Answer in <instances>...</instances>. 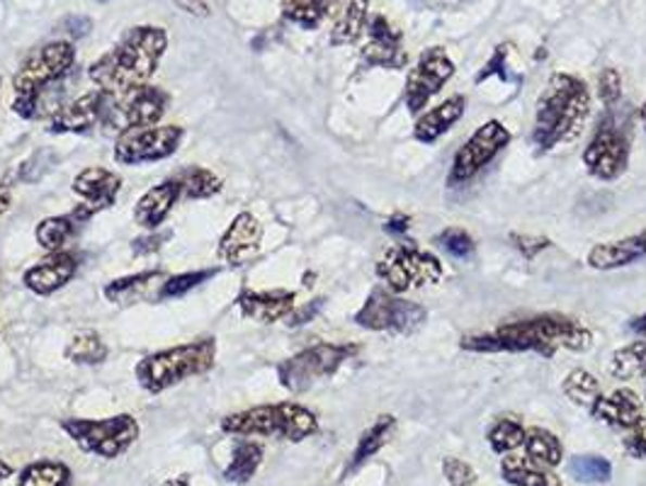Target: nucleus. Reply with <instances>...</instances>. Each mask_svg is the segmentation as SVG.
I'll return each instance as SVG.
<instances>
[{"instance_id":"39","label":"nucleus","mask_w":646,"mask_h":486,"mask_svg":"<svg viewBox=\"0 0 646 486\" xmlns=\"http://www.w3.org/2000/svg\"><path fill=\"white\" fill-rule=\"evenodd\" d=\"M489 445L501 455L518 450L520 445H525V429H522V423L516 419H501L491 425Z\"/></svg>"},{"instance_id":"57","label":"nucleus","mask_w":646,"mask_h":486,"mask_svg":"<svg viewBox=\"0 0 646 486\" xmlns=\"http://www.w3.org/2000/svg\"><path fill=\"white\" fill-rule=\"evenodd\" d=\"M639 115H642V122H644V129H646V103L642 105V110H639Z\"/></svg>"},{"instance_id":"24","label":"nucleus","mask_w":646,"mask_h":486,"mask_svg":"<svg viewBox=\"0 0 646 486\" xmlns=\"http://www.w3.org/2000/svg\"><path fill=\"white\" fill-rule=\"evenodd\" d=\"M642 258H646V231L628 239L598 243L588 251V266L593 270H618Z\"/></svg>"},{"instance_id":"20","label":"nucleus","mask_w":646,"mask_h":486,"mask_svg":"<svg viewBox=\"0 0 646 486\" xmlns=\"http://www.w3.org/2000/svg\"><path fill=\"white\" fill-rule=\"evenodd\" d=\"M71 188H74L76 195L84 200V205L92 212V215H96V212H102L115 205L122 190V178L115 174V170L90 166L80 170Z\"/></svg>"},{"instance_id":"36","label":"nucleus","mask_w":646,"mask_h":486,"mask_svg":"<svg viewBox=\"0 0 646 486\" xmlns=\"http://www.w3.org/2000/svg\"><path fill=\"white\" fill-rule=\"evenodd\" d=\"M107 346L96 331H78L66 346V358L76 364H100L107 360Z\"/></svg>"},{"instance_id":"30","label":"nucleus","mask_w":646,"mask_h":486,"mask_svg":"<svg viewBox=\"0 0 646 486\" xmlns=\"http://www.w3.org/2000/svg\"><path fill=\"white\" fill-rule=\"evenodd\" d=\"M394 429H396V419L394 417H389V413L379 417L375 421V425H369V429L363 433V438H360V443H357V448L353 452L351 464H347V470H357L363 462H367L369 458H375V455L389 443V438H392Z\"/></svg>"},{"instance_id":"22","label":"nucleus","mask_w":646,"mask_h":486,"mask_svg":"<svg viewBox=\"0 0 646 486\" xmlns=\"http://www.w3.org/2000/svg\"><path fill=\"white\" fill-rule=\"evenodd\" d=\"M588 411L612 429H634L644 419V401L632 389H615L610 397L600 394Z\"/></svg>"},{"instance_id":"38","label":"nucleus","mask_w":646,"mask_h":486,"mask_svg":"<svg viewBox=\"0 0 646 486\" xmlns=\"http://www.w3.org/2000/svg\"><path fill=\"white\" fill-rule=\"evenodd\" d=\"M561 392L579 407L591 409L600 397V382L588 370H571L561 382Z\"/></svg>"},{"instance_id":"4","label":"nucleus","mask_w":646,"mask_h":486,"mask_svg":"<svg viewBox=\"0 0 646 486\" xmlns=\"http://www.w3.org/2000/svg\"><path fill=\"white\" fill-rule=\"evenodd\" d=\"M76 49L71 42H51L25 59L13 78V113L23 119L54 115V90L74 71Z\"/></svg>"},{"instance_id":"43","label":"nucleus","mask_w":646,"mask_h":486,"mask_svg":"<svg viewBox=\"0 0 646 486\" xmlns=\"http://www.w3.org/2000/svg\"><path fill=\"white\" fill-rule=\"evenodd\" d=\"M598 98L605 105V110H610L620 103L622 98V80L620 74L615 68H603L598 76Z\"/></svg>"},{"instance_id":"42","label":"nucleus","mask_w":646,"mask_h":486,"mask_svg":"<svg viewBox=\"0 0 646 486\" xmlns=\"http://www.w3.org/2000/svg\"><path fill=\"white\" fill-rule=\"evenodd\" d=\"M438 246L447 251L449 256L455 258H467L471 256V251H474V241L467 234V231L461 229H445L443 234L438 236Z\"/></svg>"},{"instance_id":"46","label":"nucleus","mask_w":646,"mask_h":486,"mask_svg":"<svg viewBox=\"0 0 646 486\" xmlns=\"http://www.w3.org/2000/svg\"><path fill=\"white\" fill-rule=\"evenodd\" d=\"M506 59H508V44H501L496 52H494V56L489 59V64L479 71V76H477V84H484L486 78H491V76H498L501 80H510V74L506 71Z\"/></svg>"},{"instance_id":"52","label":"nucleus","mask_w":646,"mask_h":486,"mask_svg":"<svg viewBox=\"0 0 646 486\" xmlns=\"http://www.w3.org/2000/svg\"><path fill=\"white\" fill-rule=\"evenodd\" d=\"M173 3H176L182 10V13L194 15V17H207L210 15V8H207V3H204V0H173Z\"/></svg>"},{"instance_id":"47","label":"nucleus","mask_w":646,"mask_h":486,"mask_svg":"<svg viewBox=\"0 0 646 486\" xmlns=\"http://www.w3.org/2000/svg\"><path fill=\"white\" fill-rule=\"evenodd\" d=\"M512 246H516L525 258H535L540 251L552 246V241L545 236H525V234H510Z\"/></svg>"},{"instance_id":"12","label":"nucleus","mask_w":646,"mask_h":486,"mask_svg":"<svg viewBox=\"0 0 646 486\" xmlns=\"http://www.w3.org/2000/svg\"><path fill=\"white\" fill-rule=\"evenodd\" d=\"M185 129L178 125H156L122 131L115 141V161L122 166L156 164L176 154L182 144Z\"/></svg>"},{"instance_id":"41","label":"nucleus","mask_w":646,"mask_h":486,"mask_svg":"<svg viewBox=\"0 0 646 486\" xmlns=\"http://www.w3.org/2000/svg\"><path fill=\"white\" fill-rule=\"evenodd\" d=\"M569 470L579 482H588V484L608 482L612 474L610 462L598 458V455H579V458L571 460Z\"/></svg>"},{"instance_id":"37","label":"nucleus","mask_w":646,"mask_h":486,"mask_svg":"<svg viewBox=\"0 0 646 486\" xmlns=\"http://www.w3.org/2000/svg\"><path fill=\"white\" fill-rule=\"evenodd\" d=\"M331 5L333 0H282V15L304 29H316Z\"/></svg>"},{"instance_id":"23","label":"nucleus","mask_w":646,"mask_h":486,"mask_svg":"<svg viewBox=\"0 0 646 486\" xmlns=\"http://www.w3.org/2000/svg\"><path fill=\"white\" fill-rule=\"evenodd\" d=\"M178 200H182L178 180L176 178L163 180L161 186L147 190L139 197L137 207H135V221L143 229L156 231L163 225V221H166V217L170 215V209L176 207Z\"/></svg>"},{"instance_id":"25","label":"nucleus","mask_w":646,"mask_h":486,"mask_svg":"<svg viewBox=\"0 0 646 486\" xmlns=\"http://www.w3.org/2000/svg\"><path fill=\"white\" fill-rule=\"evenodd\" d=\"M467 100L465 95H453L447 98L445 103H440L438 107L428 110V113L416 122L414 127V139L420 141V144H433L443 135H447L457 122L465 115Z\"/></svg>"},{"instance_id":"33","label":"nucleus","mask_w":646,"mask_h":486,"mask_svg":"<svg viewBox=\"0 0 646 486\" xmlns=\"http://www.w3.org/2000/svg\"><path fill=\"white\" fill-rule=\"evenodd\" d=\"M71 482H74V474H71L64 462L42 460L27 464L20 472L17 486H71Z\"/></svg>"},{"instance_id":"11","label":"nucleus","mask_w":646,"mask_h":486,"mask_svg":"<svg viewBox=\"0 0 646 486\" xmlns=\"http://www.w3.org/2000/svg\"><path fill=\"white\" fill-rule=\"evenodd\" d=\"M510 131L508 127L501 125L498 119H489L481 125L474 135H471L465 144L453 158V166H449L447 174V186L459 188L465 182L474 180L481 170H484L491 161H494L501 151L510 144Z\"/></svg>"},{"instance_id":"56","label":"nucleus","mask_w":646,"mask_h":486,"mask_svg":"<svg viewBox=\"0 0 646 486\" xmlns=\"http://www.w3.org/2000/svg\"><path fill=\"white\" fill-rule=\"evenodd\" d=\"M8 477H13V468L8 462L0 460V482H5Z\"/></svg>"},{"instance_id":"6","label":"nucleus","mask_w":646,"mask_h":486,"mask_svg":"<svg viewBox=\"0 0 646 486\" xmlns=\"http://www.w3.org/2000/svg\"><path fill=\"white\" fill-rule=\"evenodd\" d=\"M221 431L227 435H241V438L261 435V438L302 443L319 431V419L302 404L280 401L231 413V417L221 419Z\"/></svg>"},{"instance_id":"44","label":"nucleus","mask_w":646,"mask_h":486,"mask_svg":"<svg viewBox=\"0 0 646 486\" xmlns=\"http://www.w3.org/2000/svg\"><path fill=\"white\" fill-rule=\"evenodd\" d=\"M51 164H54V154L51 151H37V154L29 156L23 166H20V174H17V180L20 182H35L42 178L47 170L51 168Z\"/></svg>"},{"instance_id":"8","label":"nucleus","mask_w":646,"mask_h":486,"mask_svg":"<svg viewBox=\"0 0 646 486\" xmlns=\"http://www.w3.org/2000/svg\"><path fill=\"white\" fill-rule=\"evenodd\" d=\"M355 353L357 346H353V343H316V346L277 364V378H280L284 389L302 394L319 380L333 378L338 368L345 360H351Z\"/></svg>"},{"instance_id":"49","label":"nucleus","mask_w":646,"mask_h":486,"mask_svg":"<svg viewBox=\"0 0 646 486\" xmlns=\"http://www.w3.org/2000/svg\"><path fill=\"white\" fill-rule=\"evenodd\" d=\"M170 236H173L170 231H161V234H159V231H153V234L141 236V239H137L135 243H131V251H135L137 256H149V253H156Z\"/></svg>"},{"instance_id":"9","label":"nucleus","mask_w":646,"mask_h":486,"mask_svg":"<svg viewBox=\"0 0 646 486\" xmlns=\"http://www.w3.org/2000/svg\"><path fill=\"white\" fill-rule=\"evenodd\" d=\"M377 276L387 282L389 290L402 295L411 287L435 285L443 278V263L416 243H396L379 258Z\"/></svg>"},{"instance_id":"29","label":"nucleus","mask_w":646,"mask_h":486,"mask_svg":"<svg viewBox=\"0 0 646 486\" xmlns=\"http://www.w3.org/2000/svg\"><path fill=\"white\" fill-rule=\"evenodd\" d=\"M263 462V448L253 440H239L233 448L231 462L224 470V479L231 484H245L253 479V474L258 472Z\"/></svg>"},{"instance_id":"3","label":"nucleus","mask_w":646,"mask_h":486,"mask_svg":"<svg viewBox=\"0 0 646 486\" xmlns=\"http://www.w3.org/2000/svg\"><path fill=\"white\" fill-rule=\"evenodd\" d=\"M591 115V93L588 86L579 76L571 74H554L535 110V127H532V144L542 154L557 149L559 144L577 139L586 119Z\"/></svg>"},{"instance_id":"50","label":"nucleus","mask_w":646,"mask_h":486,"mask_svg":"<svg viewBox=\"0 0 646 486\" xmlns=\"http://www.w3.org/2000/svg\"><path fill=\"white\" fill-rule=\"evenodd\" d=\"M59 27H61V33L80 39V37H86L90 33L92 23H90V17H86V15H68V17H64V23H61Z\"/></svg>"},{"instance_id":"58","label":"nucleus","mask_w":646,"mask_h":486,"mask_svg":"<svg viewBox=\"0 0 646 486\" xmlns=\"http://www.w3.org/2000/svg\"><path fill=\"white\" fill-rule=\"evenodd\" d=\"M0 86H3V80H0Z\"/></svg>"},{"instance_id":"27","label":"nucleus","mask_w":646,"mask_h":486,"mask_svg":"<svg viewBox=\"0 0 646 486\" xmlns=\"http://www.w3.org/2000/svg\"><path fill=\"white\" fill-rule=\"evenodd\" d=\"M163 272L161 270H147V272H137V276H127V278H117L105 285V297L107 302L117 304V307H131V304L147 299L153 287L163 285Z\"/></svg>"},{"instance_id":"19","label":"nucleus","mask_w":646,"mask_h":486,"mask_svg":"<svg viewBox=\"0 0 646 486\" xmlns=\"http://www.w3.org/2000/svg\"><path fill=\"white\" fill-rule=\"evenodd\" d=\"M76 272H78V258L74 253L59 251L29 268L25 272L23 282L29 292H35L39 297H47V295H54L56 290L66 287L68 282L74 280Z\"/></svg>"},{"instance_id":"15","label":"nucleus","mask_w":646,"mask_h":486,"mask_svg":"<svg viewBox=\"0 0 646 486\" xmlns=\"http://www.w3.org/2000/svg\"><path fill=\"white\" fill-rule=\"evenodd\" d=\"M455 76V61L443 47H430L418 56L416 66L406 78V107L416 115L428 107L430 98L438 95L449 78Z\"/></svg>"},{"instance_id":"48","label":"nucleus","mask_w":646,"mask_h":486,"mask_svg":"<svg viewBox=\"0 0 646 486\" xmlns=\"http://www.w3.org/2000/svg\"><path fill=\"white\" fill-rule=\"evenodd\" d=\"M624 450L637 460L646 458V419H642L637 425H634L630 438H624Z\"/></svg>"},{"instance_id":"18","label":"nucleus","mask_w":646,"mask_h":486,"mask_svg":"<svg viewBox=\"0 0 646 486\" xmlns=\"http://www.w3.org/2000/svg\"><path fill=\"white\" fill-rule=\"evenodd\" d=\"M261 241H263V225L251 215V212H241V215L233 217L229 229L224 231L217 253L224 263L239 268V266H245V263L261 251Z\"/></svg>"},{"instance_id":"21","label":"nucleus","mask_w":646,"mask_h":486,"mask_svg":"<svg viewBox=\"0 0 646 486\" xmlns=\"http://www.w3.org/2000/svg\"><path fill=\"white\" fill-rule=\"evenodd\" d=\"M296 295L290 290H243L239 297H236V307L241 309L245 319L258 321V323H275L290 317L294 311Z\"/></svg>"},{"instance_id":"17","label":"nucleus","mask_w":646,"mask_h":486,"mask_svg":"<svg viewBox=\"0 0 646 486\" xmlns=\"http://www.w3.org/2000/svg\"><path fill=\"white\" fill-rule=\"evenodd\" d=\"M363 59L367 66L379 68H402L406 66V52L402 33L384 15H375L367 25V42L363 47Z\"/></svg>"},{"instance_id":"34","label":"nucleus","mask_w":646,"mask_h":486,"mask_svg":"<svg viewBox=\"0 0 646 486\" xmlns=\"http://www.w3.org/2000/svg\"><path fill=\"white\" fill-rule=\"evenodd\" d=\"M610 374L615 380H637L646 378V341L630 343L612 353Z\"/></svg>"},{"instance_id":"5","label":"nucleus","mask_w":646,"mask_h":486,"mask_svg":"<svg viewBox=\"0 0 646 486\" xmlns=\"http://www.w3.org/2000/svg\"><path fill=\"white\" fill-rule=\"evenodd\" d=\"M214 358H217V341L200 338L151 353V356L139 360L135 374L141 389H147L149 394H161L185 380L207 374L214 368Z\"/></svg>"},{"instance_id":"35","label":"nucleus","mask_w":646,"mask_h":486,"mask_svg":"<svg viewBox=\"0 0 646 486\" xmlns=\"http://www.w3.org/2000/svg\"><path fill=\"white\" fill-rule=\"evenodd\" d=\"M525 448H528V458L542 464V468H557L563 455L557 435L545 429L525 431Z\"/></svg>"},{"instance_id":"31","label":"nucleus","mask_w":646,"mask_h":486,"mask_svg":"<svg viewBox=\"0 0 646 486\" xmlns=\"http://www.w3.org/2000/svg\"><path fill=\"white\" fill-rule=\"evenodd\" d=\"M504 479L516 486H559V479L542 470V464L530 458H506L501 464Z\"/></svg>"},{"instance_id":"53","label":"nucleus","mask_w":646,"mask_h":486,"mask_svg":"<svg viewBox=\"0 0 646 486\" xmlns=\"http://www.w3.org/2000/svg\"><path fill=\"white\" fill-rule=\"evenodd\" d=\"M408 225H411V219H408L406 215H394L392 219L387 221L384 229L389 231V234H406Z\"/></svg>"},{"instance_id":"2","label":"nucleus","mask_w":646,"mask_h":486,"mask_svg":"<svg viewBox=\"0 0 646 486\" xmlns=\"http://www.w3.org/2000/svg\"><path fill=\"white\" fill-rule=\"evenodd\" d=\"M166 49V29L153 25L135 27L107 54L92 61L88 76L105 93L125 95L129 90L149 86Z\"/></svg>"},{"instance_id":"26","label":"nucleus","mask_w":646,"mask_h":486,"mask_svg":"<svg viewBox=\"0 0 646 486\" xmlns=\"http://www.w3.org/2000/svg\"><path fill=\"white\" fill-rule=\"evenodd\" d=\"M90 217H92V212L86 205H80L78 209L71 212V215L47 217L35 231L37 243L49 253H59L71 239L76 236L78 227L84 225V221H88Z\"/></svg>"},{"instance_id":"45","label":"nucleus","mask_w":646,"mask_h":486,"mask_svg":"<svg viewBox=\"0 0 646 486\" xmlns=\"http://www.w3.org/2000/svg\"><path fill=\"white\" fill-rule=\"evenodd\" d=\"M443 472H445L447 482L453 484V486H471V484L477 482L474 470H471L467 462H461V460H457V458H445V462H443Z\"/></svg>"},{"instance_id":"1","label":"nucleus","mask_w":646,"mask_h":486,"mask_svg":"<svg viewBox=\"0 0 646 486\" xmlns=\"http://www.w3.org/2000/svg\"><path fill=\"white\" fill-rule=\"evenodd\" d=\"M471 353H537L552 358L557 350L583 353L593 346V333L581 321L563 314H540V317L510 321L489 333L467 336L459 343Z\"/></svg>"},{"instance_id":"16","label":"nucleus","mask_w":646,"mask_h":486,"mask_svg":"<svg viewBox=\"0 0 646 486\" xmlns=\"http://www.w3.org/2000/svg\"><path fill=\"white\" fill-rule=\"evenodd\" d=\"M112 103H115V95L100 88L92 90L74 103L61 105L59 113L51 115L47 131L49 135H88L92 129L105 127Z\"/></svg>"},{"instance_id":"7","label":"nucleus","mask_w":646,"mask_h":486,"mask_svg":"<svg viewBox=\"0 0 646 486\" xmlns=\"http://www.w3.org/2000/svg\"><path fill=\"white\" fill-rule=\"evenodd\" d=\"M61 429L80 450L98 458L115 460L125 455L139 438V423L131 413H119L110 419H64Z\"/></svg>"},{"instance_id":"54","label":"nucleus","mask_w":646,"mask_h":486,"mask_svg":"<svg viewBox=\"0 0 646 486\" xmlns=\"http://www.w3.org/2000/svg\"><path fill=\"white\" fill-rule=\"evenodd\" d=\"M13 207V190H10L5 182H0V217Z\"/></svg>"},{"instance_id":"32","label":"nucleus","mask_w":646,"mask_h":486,"mask_svg":"<svg viewBox=\"0 0 646 486\" xmlns=\"http://www.w3.org/2000/svg\"><path fill=\"white\" fill-rule=\"evenodd\" d=\"M367 0H347L341 17L335 20L331 44H353L367 27Z\"/></svg>"},{"instance_id":"51","label":"nucleus","mask_w":646,"mask_h":486,"mask_svg":"<svg viewBox=\"0 0 646 486\" xmlns=\"http://www.w3.org/2000/svg\"><path fill=\"white\" fill-rule=\"evenodd\" d=\"M321 307H324V299H314L312 304H306V307L292 311L290 317H287V319H290L287 323H290V327H304V323H309L316 317V314L321 311Z\"/></svg>"},{"instance_id":"14","label":"nucleus","mask_w":646,"mask_h":486,"mask_svg":"<svg viewBox=\"0 0 646 486\" xmlns=\"http://www.w3.org/2000/svg\"><path fill=\"white\" fill-rule=\"evenodd\" d=\"M170 105V93L159 86H141L125 95H115L110 107L105 127L117 129L119 135L127 129L156 127Z\"/></svg>"},{"instance_id":"55","label":"nucleus","mask_w":646,"mask_h":486,"mask_svg":"<svg viewBox=\"0 0 646 486\" xmlns=\"http://www.w3.org/2000/svg\"><path fill=\"white\" fill-rule=\"evenodd\" d=\"M632 329L637 331L639 336L646 338V314H644V317H639V319H634V321H632Z\"/></svg>"},{"instance_id":"10","label":"nucleus","mask_w":646,"mask_h":486,"mask_svg":"<svg viewBox=\"0 0 646 486\" xmlns=\"http://www.w3.org/2000/svg\"><path fill=\"white\" fill-rule=\"evenodd\" d=\"M630 154V127L615 115V107H610L583 151V164L593 178L608 182L618 180L628 170Z\"/></svg>"},{"instance_id":"40","label":"nucleus","mask_w":646,"mask_h":486,"mask_svg":"<svg viewBox=\"0 0 646 486\" xmlns=\"http://www.w3.org/2000/svg\"><path fill=\"white\" fill-rule=\"evenodd\" d=\"M217 268H207V270H194V272H180V276H173L163 280V285L159 287V299H176L188 295L190 290L200 287L202 282L212 280L217 276Z\"/></svg>"},{"instance_id":"13","label":"nucleus","mask_w":646,"mask_h":486,"mask_svg":"<svg viewBox=\"0 0 646 486\" xmlns=\"http://www.w3.org/2000/svg\"><path fill=\"white\" fill-rule=\"evenodd\" d=\"M353 321L367 331L411 333L426 321V309L416 302L392 295L389 290L375 287Z\"/></svg>"},{"instance_id":"28","label":"nucleus","mask_w":646,"mask_h":486,"mask_svg":"<svg viewBox=\"0 0 646 486\" xmlns=\"http://www.w3.org/2000/svg\"><path fill=\"white\" fill-rule=\"evenodd\" d=\"M173 178L178 180L182 200H207L212 195H219L224 188L221 178L217 174H212L210 168H202V166H188Z\"/></svg>"}]
</instances>
